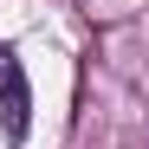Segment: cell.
<instances>
[{"mask_svg":"<svg viewBox=\"0 0 149 149\" xmlns=\"http://www.w3.org/2000/svg\"><path fill=\"white\" fill-rule=\"evenodd\" d=\"M0 97H7V136L19 143V136H26V110H33V97H26V78H19V65H13L7 45H0Z\"/></svg>","mask_w":149,"mask_h":149,"instance_id":"obj_1","label":"cell"}]
</instances>
